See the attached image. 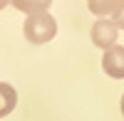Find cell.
I'll return each instance as SVG.
<instances>
[{"mask_svg":"<svg viewBox=\"0 0 124 121\" xmlns=\"http://www.w3.org/2000/svg\"><path fill=\"white\" fill-rule=\"evenodd\" d=\"M23 35H25L27 42H32V45H45L50 40H55V35H57V20L50 13L27 15L25 25H23Z\"/></svg>","mask_w":124,"mask_h":121,"instance_id":"6da1fadb","label":"cell"},{"mask_svg":"<svg viewBox=\"0 0 124 121\" xmlns=\"http://www.w3.org/2000/svg\"><path fill=\"white\" fill-rule=\"evenodd\" d=\"M117 37H119V27L112 22V20H97L94 25H92V42H94L99 49H107L117 45Z\"/></svg>","mask_w":124,"mask_h":121,"instance_id":"7a4b0ae2","label":"cell"},{"mask_svg":"<svg viewBox=\"0 0 124 121\" xmlns=\"http://www.w3.org/2000/svg\"><path fill=\"white\" fill-rule=\"evenodd\" d=\"M102 69L112 79H124V47L114 45L102 54Z\"/></svg>","mask_w":124,"mask_h":121,"instance_id":"3957f363","label":"cell"},{"mask_svg":"<svg viewBox=\"0 0 124 121\" xmlns=\"http://www.w3.org/2000/svg\"><path fill=\"white\" fill-rule=\"evenodd\" d=\"M17 106V92L13 84L8 82H0V119L3 116H10Z\"/></svg>","mask_w":124,"mask_h":121,"instance_id":"277c9868","label":"cell"},{"mask_svg":"<svg viewBox=\"0 0 124 121\" xmlns=\"http://www.w3.org/2000/svg\"><path fill=\"white\" fill-rule=\"evenodd\" d=\"M20 13L35 15V13H47V7L52 5V0H10Z\"/></svg>","mask_w":124,"mask_h":121,"instance_id":"5b68a950","label":"cell"},{"mask_svg":"<svg viewBox=\"0 0 124 121\" xmlns=\"http://www.w3.org/2000/svg\"><path fill=\"white\" fill-rule=\"evenodd\" d=\"M117 5H119V0H87V7H89V13H94V15H99V17H104V15H112Z\"/></svg>","mask_w":124,"mask_h":121,"instance_id":"8992f818","label":"cell"},{"mask_svg":"<svg viewBox=\"0 0 124 121\" xmlns=\"http://www.w3.org/2000/svg\"><path fill=\"white\" fill-rule=\"evenodd\" d=\"M112 22H114L119 30H124V0H119V5L114 7V13H112Z\"/></svg>","mask_w":124,"mask_h":121,"instance_id":"52a82bcc","label":"cell"},{"mask_svg":"<svg viewBox=\"0 0 124 121\" xmlns=\"http://www.w3.org/2000/svg\"><path fill=\"white\" fill-rule=\"evenodd\" d=\"M8 3H10V0H0V10H3V7H5Z\"/></svg>","mask_w":124,"mask_h":121,"instance_id":"ba28073f","label":"cell"},{"mask_svg":"<svg viewBox=\"0 0 124 121\" xmlns=\"http://www.w3.org/2000/svg\"><path fill=\"white\" fill-rule=\"evenodd\" d=\"M122 116H124V94H122Z\"/></svg>","mask_w":124,"mask_h":121,"instance_id":"9c48e42d","label":"cell"}]
</instances>
